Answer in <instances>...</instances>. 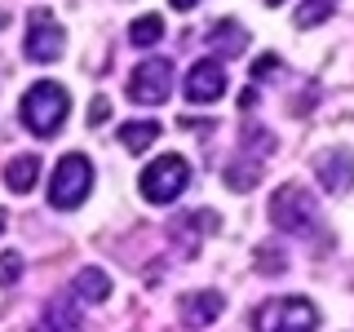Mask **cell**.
I'll list each match as a JSON object with an SVG mask.
<instances>
[{
    "instance_id": "obj_1",
    "label": "cell",
    "mask_w": 354,
    "mask_h": 332,
    "mask_svg": "<svg viewBox=\"0 0 354 332\" xmlns=\"http://www.w3.org/2000/svg\"><path fill=\"white\" fill-rule=\"evenodd\" d=\"M18 116L36 138H53V133L62 129V120L71 116V98H66V89L58 80H36L27 93H22Z\"/></svg>"
},
{
    "instance_id": "obj_2",
    "label": "cell",
    "mask_w": 354,
    "mask_h": 332,
    "mask_svg": "<svg viewBox=\"0 0 354 332\" xmlns=\"http://www.w3.org/2000/svg\"><path fill=\"white\" fill-rule=\"evenodd\" d=\"M270 221H274V230H283V235L315 239L324 217H319V204H315V195H310L306 186L288 182V186H279V191L270 195Z\"/></svg>"
},
{
    "instance_id": "obj_3",
    "label": "cell",
    "mask_w": 354,
    "mask_h": 332,
    "mask_svg": "<svg viewBox=\"0 0 354 332\" xmlns=\"http://www.w3.org/2000/svg\"><path fill=\"white\" fill-rule=\"evenodd\" d=\"M252 324L261 332H315L319 328V306L306 302V297H274V302H266L257 315H252Z\"/></svg>"
},
{
    "instance_id": "obj_4",
    "label": "cell",
    "mask_w": 354,
    "mask_h": 332,
    "mask_svg": "<svg viewBox=\"0 0 354 332\" xmlns=\"http://www.w3.org/2000/svg\"><path fill=\"white\" fill-rule=\"evenodd\" d=\"M88 186H93V164L84 160L80 151L62 155L58 169H53V182H49V204L53 208H80Z\"/></svg>"
},
{
    "instance_id": "obj_5",
    "label": "cell",
    "mask_w": 354,
    "mask_h": 332,
    "mask_svg": "<svg viewBox=\"0 0 354 332\" xmlns=\"http://www.w3.org/2000/svg\"><path fill=\"white\" fill-rule=\"evenodd\" d=\"M191 186V164L182 155H160L147 173H142V195L151 204H173L177 195Z\"/></svg>"
},
{
    "instance_id": "obj_6",
    "label": "cell",
    "mask_w": 354,
    "mask_h": 332,
    "mask_svg": "<svg viewBox=\"0 0 354 332\" xmlns=\"http://www.w3.org/2000/svg\"><path fill=\"white\" fill-rule=\"evenodd\" d=\"M173 93V62L169 58H147L129 75V102L138 107H160Z\"/></svg>"
},
{
    "instance_id": "obj_7",
    "label": "cell",
    "mask_w": 354,
    "mask_h": 332,
    "mask_svg": "<svg viewBox=\"0 0 354 332\" xmlns=\"http://www.w3.org/2000/svg\"><path fill=\"white\" fill-rule=\"evenodd\" d=\"M66 49V31L58 27V18L49 9H31L27 22V58L31 62H58Z\"/></svg>"
},
{
    "instance_id": "obj_8",
    "label": "cell",
    "mask_w": 354,
    "mask_h": 332,
    "mask_svg": "<svg viewBox=\"0 0 354 332\" xmlns=\"http://www.w3.org/2000/svg\"><path fill=\"white\" fill-rule=\"evenodd\" d=\"M315 177H319V186H324V191L346 195L350 186H354V151L332 147L324 155H315Z\"/></svg>"
},
{
    "instance_id": "obj_9",
    "label": "cell",
    "mask_w": 354,
    "mask_h": 332,
    "mask_svg": "<svg viewBox=\"0 0 354 332\" xmlns=\"http://www.w3.org/2000/svg\"><path fill=\"white\" fill-rule=\"evenodd\" d=\"M226 93V66L217 58H199L186 71V102H217Z\"/></svg>"
},
{
    "instance_id": "obj_10",
    "label": "cell",
    "mask_w": 354,
    "mask_h": 332,
    "mask_svg": "<svg viewBox=\"0 0 354 332\" xmlns=\"http://www.w3.org/2000/svg\"><path fill=\"white\" fill-rule=\"evenodd\" d=\"M226 310V297L221 293H208V288H199V293H186L182 297V319L191 328H208L213 319Z\"/></svg>"
},
{
    "instance_id": "obj_11",
    "label": "cell",
    "mask_w": 354,
    "mask_h": 332,
    "mask_svg": "<svg viewBox=\"0 0 354 332\" xmlns=\"http://www.w3.org/2000/svg\"><path fill=\"white\" fill-rule=\"evenodd\" d=\"M208 230H217V213H191L173 221V239L186 248V257L199 248V235H208Z\"/></svg>"
},
{
    "instance_id": "obj_12",
    "label": "cell",
    "mask_w": 354,
    "mask_h": 332,
    "mask_svg": "<svg viewBox=\"0 0 354 332\" xmlns=\"http://www.w3.org/2000/svg\"><path fill=\"white\" fill-rule=\"evenodd\" d=\"M40 324L49 328V332H62V328H80V297H75V293H66V297H53V302L44 306Z\"/></svg>"
},
{
    "instance_id": "obj_13",
    "label": "cell",
    "mask_w": 354,
    "mask_h": 332,
    "mask_svg": "<svg viewBox=\"0 0 354 332\" xmlns=\"http://www.w3.org/2000/svg\"><path fill=\"white\" fill-rule=\"evenodd\" d=\"M71 293L80 297L84 306H97V302H106V297H111V275H106V270H97V266H84V270L75 275Z\"/></svg>"
},
{
    "instance_id": "obj_14",
    "label": "cell",
    "mask_w": 354,
    "mask_h": 332,
    "mask_svg": "<svg viewBox=\"0 0 354 332\" xmlns=\"http://www.w3.org/2000/svg\"><path fill=\"white\" fill-rule=\"evenodd\" d=\"M5 182H9V191L27 195L31 186L40 182V155H18V160H9V169H5Z\"/></svg>"
},
{
    "instance_id": "obj_15",
    "label": "cell",
    "mask_w": 354,
    "mask_h": 332,
    "mask_svg": "<svg viewBox=\"0 0 354 332\" xmlns=\"http://www.w3.org/2000/svg\"><path fill=\"white\" fill-rule=\"evenodd\" d=\"M208 44H213L221 58H235V53H243V44H248V31L226 18V22H217V27L208 31Z\"/></svg>"
},
{
    "instance_id": "obj_16",
    "label": "cell",
    "mask_w": 354,
    "mask_h": 332,
    "mask_svg": "<svg viewBox=\"0 0 354 332\" xmlns=\"http://www.w3.org/2000/svg\"><path fill=\"white\" fill-rule=\"evenodd\" d=\"M160 138V124L155 120H133V124H120V147L124 151H147Z\"/></svg>"
},
{
    "instance_id": "obj_17",
    "label": "cell",
    "mask_w": 354,
    "mask_h": 332,
    "mask_svg": "<svg viewBox=\"0 0 354 332\" xmlns=\"http://www.w3.org/2000/svg\"><path fill=\"white\" fill-rule=\"evenodd\" d=\"M332 9H337V0H301L292 18H297V27H301V31H310V27H319V22H328Z\"/></svg>"
},
{
    "instance_id": "obj_18",
    "label": "cell",
    "mask_w": 354,
    "mask_h": 332,
    "mask_svg": "<svg viewBox=\"0 0 354 332\" xmlns=\"http://www.w3.org/2000/svg\"><path fill=\"white\" fill-rule=\"evenodd\" d=\"M160 36H164V18H160V14H147V18H138V22L129 27V40L138 44V49H147V44H155Z\"/></svg>"
},
{
    "instance_id": "obj_19",
    "label": "cell",
    "mask_w": 354,
    "mask_h": 332,
    "mask_svg": "<svg viewBox=\"0 0 354 332\" xmlns=\"http://www.w3.org/2000/svg\"><path fill=\"white\" fill-rule=\"evenodd\" d=\"M261 177V164H230L226 169V186L230 191H252Z\"/></svg>"
},
{
    "instance_id": "obj_20",
    "label": "cell",
    "mask_w": 354,
    "mask_h": 332,
    "mask_svg": "<svg viewBox=\"0 0 354 332\" xmlns=\"http://www.w3.org/2000/svg\"><path fill=\"white\" fill-rule=\"evenodd\" d=\"M252 266H257L261 275H283V270H288V257H283L279 248H274V243H261L257 257H252Z\"/></svg>"
},
{
    "instance_id": "obj_21",
    "label": "cell",
    "mask_w": 354,
    "mask_h": 332,
    "mask_svg": "<svg viewBox=\"0 0 354 332\" xmlns=\"http://www.w3.org/2000/svg\"><path fill=\"white\" fill-rule=\"evenodd\" d=\"M18 275H22V252H0V288L18 284Z\"/></svg>"
},
{
    "instance_id": "obj_22",
    "label": "cell",
    "mask_w": 354,
    "mask_h": 332,
    "mask_svg": "<svg viewBox=\"0 0 354 332\" xmlns=\"http://www.w3.org/2000/svg\"><path fill=\"white\" fill-rule=\"evenodd\" d=\"M106 116H111V102H106V98H93V107H88V124L97 129V124H102Z\"/></svg>"
},
{
    "instance_id": "obj_23",
    "label": "cell",
    "mask_w": 354,
    "mask_h": 332,
    "mask_svg": "<svg viewBox=\"0 0 354 332\" xmlns=\"http://www.w3.org/2000/svg\"><path fill=\"white\" fill-rule=\"evenodd\" d=\"M169 5H173V9H195L199 0H169Z\"/></svg>"
},
{
    "instance_id": "obj_24",
    "label": "cell",
    "mask_w": 354,
    "mask_h": 332,
    "mask_svg": "<svg viewBox=\"0 0 354 332\" xmlns=\"http://www.w3.org/2000/svg\"><path fill=\"white\" fill-rule=\"evenodd\" d=\"M9 27V14H5V9H0V31H5Z\"/></svg>"
},
{
    "instance_id": "obj_25",
    "label": "cell",
    "mask_w": 354,
    "mask_h": 332,
    "mask_svg": "<svg viewBox=\"0 0 354 332\" xmlns=\"http://www.w3.org/2000/svg\"><path fill=\"white\" fill-rule=\"evenodd\" d=\"M5 226H9V221H5V213H0V230H5Z\"/></svg>"
},
{
    "instance_id": "obj_26",
    "label": "cell",
    "mask_w": 354,
    "mask_h": 332,
    "mask_svg": "<svg viewBox=\"0 0 354 332\" xmlns=\"http://www.w3.org/2000/svg\"><path fill=\"white\" fill-rule=\"evenodd\" d=\"M266 5H283V0H266Z\"/></svg>"
}]
</instances>
